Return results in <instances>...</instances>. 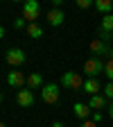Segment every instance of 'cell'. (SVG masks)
Masks as SVG:
<instances>
[{
  "instance_id": "obj_1",
  "label": "cell",
  "mask_w": 113,
  "mask_h": 127,
  "mask_svg": "<svg viewBox=\"0 0 113 127\" xmlns=\"http://www.w3.org/2000/svg\"><path fill=\"white\" fill-rule=\"evenodd\" d=\"M84 82H86V79H82V73H77V70H68V73H63V77H61V86L68 89V91L84 89Z\"/></svg>"
},
{
  "instance_id": "obj_2",
  "label": "cell",
  "mask_w": 113,
  "mask_h": 127,
  "mask_svg": "<svg viewBox=\"0 0 113 127\" xmlns=\"http://www.w3.org/2000/svg\"><path fill=\"white\" fill-rule=\"evenodd\" d=\"M100 73H104V61H102L100 57H90V59H86V64H84V75H86L88 79H90V77L97 79Z\"/></svg>"
},
{
  "instance_id": "obj_3",
  "label": "cell",
  "mask_w": 113,
  "mask_h": 127,
  "mask_svg": "<svg viewBox=\"0 0 113 127\" xmlns=\"http://www.w3.org/2000/svg\"><path fill=\"white\" fill-rule=\"evenodd\" d=\"M41 16V5L36 2V0H27V2L23 5V18L29 23H36V18Z\"/></svg>"
},
{
  "instance_id": "obj_4",
  "label": "cell",
  "mask_w": 113,
  "mask_h": 127,
  "mask_svg": "<svg viewBox=\"0 0 113 127\" xmlns=\"http://www.w3.org/2000/svg\"><path fill=\"white\" fill-rule=\"evenodd\" d=\"M59 84H45L43 89H41V100L45 102V104H57L59 102Z\"/></svg>"
},
{
  "instance_id": "obj_5",
  "label": "cell",
  "mask_w": 113,
  "mask_h": 127,
  "mask_svg": "<svg viewBox=\"0 0 113 127\" xmlns=\"http://www.w3.org/2000/svg\"><path fill=\"white\" fill-rule=\"evenodd\" d=\"M5 59H7V64H9V66H21V64H25L27 55L21 50V48H9V50H7V55H5Z\"/></svg>"
},
{
  "instance_id": "obj_6",
  "label": "cell",
  "mask_w": 113,
  "mask_h": 127,
  "mask_svg": "<svg viewBox=\"0 0 113 127\" xmlns=\"http://www.w3.org/2000/svg\"><path fill=\"white\" fill-rule=\"evenodd\" d=\"M25 82H27L25 73H21V70H9L7 73V84L11 89H25Z\"/></svg>"
},
{
  "instance_id": "obj_7",
  "label": "cell",
  "mask_w": 113,
  "mask_h": 127,
  "mask_svg": "<svg viewBox=\"0 0 113 127\" xmlns=\"http://www.w3.org/2000/svg\"><path fill=\"white\" fill-rule=\"evenodd\" d=\"M45 18H47V23H50L52 27H59V25H63V21H66V14H63V9H50L45 14Z\"/></svg>"
},
{
  "instance_id": "obj_8",
  "label": "cell",
  "mask_w": 113,
  "mask_h": 127,
  "mask_svg": "<svg viewBox=\"0 0 113 127\" xmlns=\"http://www.w3.org/2000/svg\"><path fill=\"white\" fill-rule=\"evenodd\" d=\"M16 102H18L21 107H32V104H34V93H32L29 89H21L18 93H16Z\"/></svg>"
},
{
  "instance_id": "obj_9",
  "label": "cell",
  "mask_w": 113,
  "mask_h": 127,
  "mask_svg": "<svg viewBox=\"0 0 113 127\" xmlns=\"http://www.w3.org/2000/svg\"><path fill=\"white\" fill-rule=\"evenodd\" d=\"M104 86H100V82H97V79H95V77H90V79H86V82H84V93L86 95H90V98H93V95H100V91H102Z\"/></svg>"
},
{
  "instance_id": "obj_10",
  "label": "cell",
  "mask_w": 113,
  "mask_h": 127,
  "mask_svg": "<svg viewBox=\"0 0 113 127\" xmlns=\"http://www.w3.org/2000/svg\"><path fill=\"white\" fill-rule=\"evenodd\" d=\"M45 84H43V77L39 75V73H29L27 75V82H25V89H29V91H36V89H43Z\"/></svg>"
},
{
  "instance_id": "obj_11",
  "label": "cell",
  "mask_w": 113,
  "mask_h": 127,
  "mask_svg": "<svg viewBox=\"0 0 113 127\" xmlns=\"http://www.w3.org/2000/svg\"><path fill=\"white\" fill-rule=\"evenodd\" d=\"M72 111H75V116L82 120V123L90 118V107L84 104V102H75V104H72Z\"/></svg>"
},
{
  "instance_id": "obj_12",
  "label": "cell",
  "mask_w": 113,
  "mask_h": 127,
  "mask_svg": "<svg viewBox=\"0 0 113 127\" xmlns=\"http://www.w3.org/2000/svg\"><path fill=\"white\" fill-rule=\"evenodd\" d=\"M106 104H109V100L104 98L102 93H100V95H93V98L88 100V107H90V109H95V111H100V109H104Z\"/></svg>"
},
{
  "instance_id": "obj_13",
  "label": "cell",
  "mask_w": 113,
  "mask_h": 127,
  "mask_svg": "<svg viewBox=\"0 0 113 127\" xmlns=\"http://www.w3.org/2000/svg\"><path fill=\"white\" fill-rule=\"evenodd\" d=\"M90 52L93 55H109V48H106V43L100 39H95V41H90Z\"/></svg>"
},
{
  "instance_id": "obj_14",
  "label": "cell",
  "mask_w": 113,
  "mask_h": 127,
  "mask_svg": "<svg viewBox=\"0 0 113 127\" xmlns=\"http://www.w3.org/2000/svg\"><path fill=\"white\" fill-rule=\"evenodd\" d=\"M100 32H104V34H113V14H106L104 18H102Z\"/></svg>"
},
{
  "instance_id": "obj_15",
  "label": "cell",
  "mask_w": 113,
  "mask_h": 127,
  "mask_svg": "<svg viewBox=\"0 0 113 127\" xmlns=\"http://www.w3.org/2000/svg\"><path fill=\"white\" fill-rule=\"evenodd\" d=\"M93 7L97 9V11H102L104 16L113 11V2H111V0H95V5H93Z\"/></svg>"
},
{
  "instance_id": "obj_16",
  "label": "cell",
  "mask_w": 113,
  "mask_h": 127,
  "mask_svg": "<svg viewBox=\"0 0 113 127\" xmlns=\"http://www.w3.org/2000/svg\"><path fill=\"white\" fill-rule=\"evenodd\" d=\"M25 30H27V36H32V39H41L43 36V27L36 25V23H29Z\"/></svg>"
},
{
  "instance_id": "obj_17",
  "label": "cell",
  "mask_w": 113,
  "mask_h": 127,
  "mask_svg": "<svg viewBox=\"0 0 113 127\" xmlns=\"http://www.w3.org/2000/svg\"><path fill=\"white\" fill-rule=\"evenodd\" d=\"M102 95L106 100H113V82H106L104 84V89H102Z\"/></svg>"
},
{
  "instance_id": "obj_18",
  "label": "cell",
  "mask_w": 113,
  "mask_h": 127,
  "mask_svg": "<svg viewBox=\"0 0 113 127\" xmlns=\"http://www.w3.org/2000/svg\"><path fill=\"white\" fill-rule=\"evenodd\" d=\"M104 75L109 77V82H113V59H109L104 64Z\"/></svg>"
},
{
  "instance_id": "obj_19",
  "label": "cell",
  "mask_w": 113,
  "mask_h": 127,
  "mask_svg": "<svg viewBox=\"0 0 113 127\" xmlns=\"http://www.w3.org/2000/svg\"><path fill=\"white\" fill-rule=\"evenodd\" d=\"M95 5V0H77V7L79 9H88V7H93Z\"/></svg>"
},
{
  "instance_id": "obj_20",
  "label": "cell",
  "mask_w": 113,
  "mask_h": 127,
  "mask_svg": "<svg viewBox=\"0 0 113 127\" xmlns=\"http://www.w3.org/2000/svg\"><path fill=\"white\" fill-rule=\"evenodd\" d=\"M102 118H104V116H102V111H93V114H90V120H93L95 125H100Z\"/></svg>"
},
{
  "instance_id": "obj_21",
  "label": "cell",
  "mask_w": 113,
  "mask_h": 127,
  "mask_svg": "<svg viewBox=\"0 0 113 127\" xmlns=\"http://www.w3.org/2000/svg\"><path fill=\"white\" fill-rule=\"evenodd\" d=\"M14 27H16V30H23V27H27L25 18H16V21H14Z\"/></svg>"
},
{
  "instance_id": "obj_22",
  "label": "cell",
  "mask_w": 113,
  "mask_h": 127,
  "mask_svg": "<svg viewBox=\"0 0 113 127\" xmlns=\"http://www.w3.org/2000/svg\"><path fill=\"white\" fill-rule=\"evenodd\" d=\"M82 127H97V125H95V123L88 118V120H84V123H82Z\"/></svg>"
},
{
  "instance_id": "obj_23",
  "label": "cell",
  "mask_w": 113,
  "mask_h": 127,
  "mask_svg": "<svg viewBox=\"0 0 113 127\" xmlns=\"http://www.w3.org/2000/svg\"><path fill=\"white\" fill-rule=\"evenodd\" d=\"M50 127H66V125H63V123H61V120H54V123H52V125H50Z\"/></svg>"
},
{
  "instance_id": "obj_24",
  "label": "cell",
  "mask_w": 113,
  "mask_h": 127,
  "mask_svg": "<svg viewBox=\"0 0 113 127\" xmlns=\"http://www.w3.org/2000/svg\"><path fill=\"white\" fill-rule=\"evenodd\" d=\"M109 116H111V118H113V102H111V104H109Z\"/></svg>"
},
{
  "instance_id": "obj_25",
  "label": "cell",
  "mask_w": 113,
  "mask_h": 127,
  "mask_svg": "<svg viewBox=\"0 0 113 127\" xmlns=\"http://www.w3.org/2000/svg\"><path fill=\"white\" fill-rule=\"evenodd\" d=\"M2 36H5V27L0 25V39H2Z\"/></svg>"
},
{
  "instance_id": "obj_26",
  "label": "cell",
  "mask_w": 113,
  "mask_h": 127,
  "mask_svg": "<svg viewBox=\"0 0 113 127\" xmlns=\"http://www.w3.org/2000/svg\"><path fill=\"white\" fill-rule=\"evenodd\" d=\"M109 57H111V59H113V50H109Z\"/></svg>"
},
{
  "instance_id": "obj_27",
  "label": "cell",
  "mask_w": 113,
  "mask_h": 127,
  "mask_svg": "<svg viewBox=\"0 0 113 127\" xmlns=\"http://www.w3.org/2000/svg\"><path fill=\"white\" fill-rule=\"evenodd\" d=\"M0 102H2V91H0Z\"/></svg>"
},
{
  "instance_id": "obj_28",
  "label": "cell",
  "mask_w": 113,
  "mask_h": 127,
  "mask_svg": "<svg viewBox=\"0 0 113 127\" xmlns=\"http://www.w3.org/2000/svg\"><path fill=\"white\" fill-rule=\"evenodd\" d=\"M0 127H7V125H5V123H0Z\"/></svg>"
}]
</instances>
